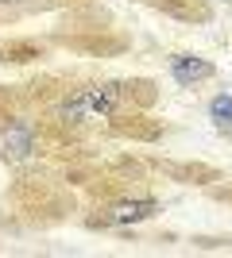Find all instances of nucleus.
<instances>
[{
  "label": "nucleus",
  "instance_id": "obj_1",
  "mask_svg": "<svg viewBox=\"0 0 232 258\" xmlns=\"http://www.w3.org/2000/svg\"><path fill=\"white\" fill-rule=\"evenodd\" d=\"M170 74H174L178 85H194V81L213 77V62L194 58V54H174V58H170Z\"/></svg>",
  "mask_w": 232,
  "mask_h": 258
},
{
  "label": "nucleus",
  "instance_id": "obj_2",
  "mask_svg": "<svg viewBox=\"0 0 232 258\" xmlns=\"http://www.w3.org/2000/svg\"><path fill=\"white\" fill-rule=\"evenodd\" d=\"M151 212H155L151 201H120V205H112L109 220L112 224H135V220H147Z\"/></svg>",
  "mask_w": 232,
  "mask_h": 258
},
{
  "label": "nucleus",
  "instance_id": "obj_3",
  "mask_svg": "<svg viewBox=\"0 0 232 258\" xmlns=\"http://www.w3.org/2000/svg\"><path fill=\"white\" fill-rule=\"evenodd\" d=\"M27 151H31V127L27 123H16V127L4 131V154L8 158H23Z\"/></svg>",
  "mask_w": 232,
  "mask_h": 258
},
{
  "label": "nucleus",
  "instance_id": "obj_4",
  "mask_svg": "<svg viewBox=\"0 0 232 258\" xmlns=\"http://www.w3.org/2000/svg\"><path fill=\"white\" fill-rule=\"evenodd\" d=\"M81 97H85L89 112H112V108H116V89H112V85L89 89V93H81Z\"/></svg>",
  "mask_w": 232,
  "mask_h": 258
},
{
  "label": "nucleus",
  "instance_id": "obj_5",
  "mask_svg": "<svg viewBox=\"0 0 232 258\" xmlns=\"http://www.w3.org/2000/svg\"><path fill=\"white\" fill-rule=\"evenodd\" d=\"M209 116L217 127H232V97H217L209 104Z\"/></svg>",
  "mask_w": 232,
  "mask_h": 258
}]
</instances>
